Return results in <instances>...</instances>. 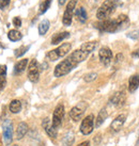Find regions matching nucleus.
Instances as JSON below:
<instances>
[{
    "label": "nucleus",
    "mask_w": 139,
    "mask_h": 146,
    "mask_svg": "<svg viewBox=\"0 0 139 146\" xmlns=\"http://www.w3.org/2000/svg\"><path fill=\"white\" fill-rule=\"evenodd\" d=\"M5 75H7V66L0 65V76H5Z\"/></svg>",
    "instance_id": "473e14b6"
},
{
    "label": "nucleus",
    "mask_w": 139,
    "mask_h": 146,
    "mask_svg": "<svg viewBox=\"0 0 139 146\" xmlns=\"http://www.w3.org/2000/svg\"><path fill=\"white\" fill-rule=\"evenodd\" d=\"M40 64L37 63V60H34L33 59L32 61L30 62V64H29V67H28V78L29 80L33 83H35V82L39 81V78H40Z\"/></svg>",
    "instance_id": "0eeeda50"
},
{
    "label": "nucleus",
    "mask_w": 139,
    "mask_h": 146,
    "mask_svg": "<svg viewBox=\"0 0 139 146\" xmlns=\"http://www.w3.org/2000/svg\"><path fill=\"white\" fill-rule=\"evenodd\" d=\"M27 65H28V59H24L18 61L14 66V74L15 75H21L25 69L27 68Z\"/></svg>",
    "instance_id": "a211bd4d"
},
{
    "label": "nucleus",
    "mask_w": 139,
    "mask_h": 146,
    "mask_svg": "<svg viewBox=\"0 0 139 146\" xmlns=\"http://www.w3.org/2000/svg\"><path fill=\"white\" fill-rule=\"evenodd\" d=\"M119 5H121V2L119 0H106V1H104L103 4L98 10V12H96V17L100 21L108 19V17L115 12V10L118 8Z\"/></svg>",
    "instance_id": "f03ea898"
},
{
    "label": "nucleus",
    "mask_w": 139,
    "mask_h": 146,
    "mask_svg": "<svg viewBox=\"0 0 139 146\" xmlns=\"http://www.w3.org/2000/svg\"><path fill=\"white\" fill-rule=\"evenodd\" d=\"M10 1H11V0H0V9H1V10H4V9L10 4Z\"/></svg>",
    "instance_id": "7c9ffc66"
},
{
    "label": "nucleus",
    "mask_w": 139,
    "mask_h": 146,
    "mask_svg": "<svg viewBox=\"0 0 139 146\" xmlns=\"http://www.w3.org/2000/svg\"><path fill=\"white\" fill-rule=\"evenodd\" d=\"M49 21L48 19H44V21H41V24L39 25V33H40V35H44L46 34V32L48 31L49 29Z\"/></svg>",
    "instance_id": "b1692460"
},
{
    "label": "nucleus",
    "mask_w": 139,
    "mask_h": 146,
    "mask_svg": "<svg viewBox=\"0 0 139 146\" xmlns=\"http://www.w3.org/2000/svg\"><path fill=\"white\" fill-rule=\"evenodd\" d=\"M133 56H134V57H137V58H139V48L137 49V50H136L135 52L133 53Z\"/></svg>",
    "instance_id": "c9c22d12"
},
{
    "label": "nucleus",
    "mask_w": 139,
    "mask_h": 146,
    "mask_svg": "<svg viewBox=\"0 0 139 146\" xmlns=\"http://www.w3.org/2000/svg\"><path fill=\"white\" fill-rule=\"evenodd\" d=\"M74 140H75V137H74L73 133H67L64 137V139H63V141H62V143H63V146H72L74 143Z\"/></svg>",
    "instance_id": "a878e982"
},
{
    "label": "nucleus",
    "mask_w": 139,
    "mask_h": 146,
    "mask_svg": "<svg viewBox=\"0 0 139 146\" xmlns=\"http://www.w3.org/2000/svg\"><path fill=\"white\" fill-rule=\"evenodd\" d=\"M138 36H139V31H133V32H131L128 34V37H132L134 40L138 38Z\"/></svg>",
    "instance_id": "72a5a7b5"
},
{
    "label": "nucleus",
    "mask_w": 139,
    "mask_h": 146,
    "mask_svg": "<svg viewBox=\"0 0 139 146\" xmlns=\"http://www.w3.org/2000/svg\"><path fill=\"white\" fill-rule=\"evenodd\" d=\"M63 117H64V106L62 105V104H59L56 107V109H55L53 114L51 124H53V126L55 128H59L61 126Z\"/></svg>",
    "instance_id": "1a4fd4ad"
},
{
    "label": "nucleus",
    "mask_w": 139,
    "mask_h": 146,
    "mask_svg": "<svg viewBox=\"0 0 139 146\" xmlns=\"http://www.w3.org/2000/svg\"><path fill=\"white\" fill-rule=\"evenodd\" d=\"M65 1H66V0H58V2H59V4H60V5H63V4L65 3Z\"/></svg>",
    "instance_id": "e433bc0d"
},
{
    "label": "nucleus",
    "mask_w": 139,
    "mask_h": 146,
    "mask_svg": "<svg viewBox=\"0 0 139 146\" xmlns=\"http://www.w3.org/2000/svg\"><path fill=\"white\" fill-rule=\"evenodd\" d=\"M125 121H126V115L125 114H120V115H118L112 121V123H111L110 130L112 132H118V131H120L121 128L123 127V125H124Z\"/></svg>",
    "instance_id": "f8f14e48"
},
{
    "label": "nucleus",
    "mask_w": 139,
    "mask_h": 146,
    "mask_svg": "<svg viewBox=\"0 0 139 146\" xmlns=\"http://www.w3.org/2000/svg\"><path fill=\"white\" fill-rule=\"evenodd\" d=\"M126 100V96H125V94L123 93V92H117L115 93L110 98V104L112 106H115V107H122L124 105V102Z\"/></svg>",
    "instance_id": "4468645a"
},
{
    "label": "nucleus",
    "mask_w": 139,
    "mask_h": 146,
    "mask_svg": "<svg viewBox=\"0 0 139 146\" xmlns=\"http://www.w3.org/2000/svg\"><path fill=\"white\" fill-rule=\"evenodd\" d=\"M76 3H77V0H71L67 3V5H66V9L64 11L63 17H62V23H63L64 26H70L72 24L73 13L74 10H75V7H76Z\"/></svg>",
    "instance_id": "6e6552de"
},
{
    "label": "nucleus",
    "mask_w": 139,
    "mask_h": 146,
    "mask_svg": "<svg viewBox=\"0 0 139 146\" xmlns=\"http://www.w3.org/2000/svg\"><path fill=\"white\" fill-rule=\"evenodd\" d=\"M138 88H139V75L138 74H135L128 80V91H130V93H134Z\"/></svg>",
    "instance_id": "2eb2a0df"
},
{
    "label": "nucleus",
    "mask_w": 139,
    "mask_h": 146,
    "mask_svg": "<svg viewBox=\"0 0 139 146\" xmlns=\"http://www.w3.org/2000/svg\"><path fill=\"white\" fill-rule=\"evenodd\" d=\"M70 36V32H60L55 34L53 37H51V44L53 45H57L59 43H61L62 41H64L65 38Z\"/></svg>",
    "instance_id": "6ab92c4d"
},
{
    "label": "nucleus",
    "mask_w": 139,
    "mask_h": 146,
    "mask_svg": "<svg viewBox=\"0 0 139 146\" xmlns=\"http://www.w3.org/2000/svg\"><path fill=\"white\" fill-rule=\"evenodd\" d=\"M116 21H117V24H118L119 31L127 28L128 25H130V19H128V17H127L126 15H124V14L119 15L118 18H116Z\"/></svg>",
    "instance_id": "dca6fc26"
},
{
    "label": "nucleus",
    "mask_w": 139,
    "mask_h": 146,
    "mask_svg": "<svg viewBox=\"0 0 139 146\" xmlns=\"http://www.w3.org/2000/svg\"><path fill=\"white\" fill-rule=\"evenodd\" d=\"M0 146H2V142H1V140H0Z\"/></svg>",
    "instance_id": "4c0bfd02"
},
{
    "label": "nucleus",
    "mask_w": 139,
    "mask_h": 146,
    "mask_svg": "<svg viewBox=\"0 0 139 146\" xmlns=\"http://www.w3.org/2000/svg\"><path fill=\"white\" fill-rule=\"evenodd\" d=\"M94 115L93 114H89L88 116L82 119V124H80V132L84 135H88V134L92 133L94 129Z\"/></svg>",
    "instance_id": "423d86ee"
},
{
    "label": "nucleus",
    "mask_w": 139,
    "mask_h": 146,
    "mask_svg": "<svg viewBox=\"0 0 139 146\" xmlns=\"http://www.w3.org/2000/svg\"><path fill=\"white\" fill-rule=\"evenodd\" d=\"M42 126H43V128L45 130V132L48 134L50 138H57V134H58V130L57 128H55L51 124V122L49 121L48 117H46L43 119V122H42Z\"/></svg>",
    "instance_id": "ddd939ff"
},
{
    "label": "nucleus",
    "mask_w": 139,
    "mask_h": 146,
    "mask_svg": "<svg viewBox=\"0 0 139 146\" xmlns=\"http://www.w3.org/2000/svg\"><path fill=\"white\" fill-rule=\"evenodd\" d=\"M76 17H77V19L82 24L84 23H86L87 19H88V15H87V12L85 8H79L77 9V11H76Z\"/></svg>",
    "instance_id": "4be33fe9"
},
{
    "label": "nucleus",
    "mask_w": 139,
    "mask_h": 146,
    "mask_svg": "<svg viewBox=\"0 0 139 146\" xmlns=\"http://www.w3.org/2000/svg\"><path fill=\"white\" fill-rule=\"evenodd\" d=\"M77 146H90V142H89V141H85V142L80 143V144Z\"/></svg>",
    "instance_id": "f704fd0d"
},
{
    "label": "nucleus",
    "mask_w": 139,
    "mask_h": 146,
    "mask_svg": "<svg viewBox=\"0 0 139 146\" xmlns=\"http://www.w3.org/2000/svg\"><path fill=\"white\" fill-rule=\"evenodd\" d=\"M12 146H18V145H12Z\"/></svg>",
    "instance_id": "58836bf2"
},
{
    "label": "nucleus",
    "mask_w": 139,
    "mask_h": 146,
    "mask_svg": "<svg viewBox=\"0 0 139 146\" xmlns=\"http://www.w3.org/2000/svg\"><path fill=\"white\" fill-rule=\"evenodd\" d=\"M13 24H14V26L16 27V28H19L21 26V17H15L14 19H13Z\"/></svg>",
    "instance_id": "2f4dec72"
},
{
    "label": "nucleus",
    "mask_w": 139,
    "mask_h": 146,
    "mask_svg": "<svg viewBox=\"0 0 139 146\" xmlns=\"http://www.w3.org/2000/svg\"><path fill=\"white\" fill-rule=\"evenodd\" d=\"M98 57H100V61L103 65L108 66L112 60V51L108 47H102L98 51Z\"/></svg>",
    "instance_id": "9d476101"
},
{
    "label": "nucleus",
    "mask_w": 139,
    "mask_h": 146,
    "mask_svg": "<svg viewBox=\"0 0 139 146\" xmlns=\"http://www.w3.org/2000/svg\"><path fill=\"white\" fill-rule=\"evenodd\" d=\"M89 54H90V53L85 51V50L82 48L73 51L69 57L66 58L65 60L61 61L56 67H55V70H53L55 77H57V78L63 77V76L70 74L80 62L85 61Z\"/></svg>",
    "instance_id": "f257e3e1"
},
{
    "label": "nucleus",
    "mask_w": 139,
    "mask_h": 146,
    "mask_svg": "<svg viewBox=\"0 0 139 146\" xmlns=\"http://www.w3.org/2000/svg\"><path fill=\"white\" fill-rule=\"evenodd\" d=\"M107 116H108V113H107L106 109L104 108V109H102L100 112H98V117H96V119H95V127H96V128L101 127V125L105 122V119L107 118Z\"/></svg>",
    "instance_id": "aec40b11"
},
{
    "label": "nucleus",
    "mask_w": 139,
    "mask_h": 146,
    "mask_svg": "<svg viewBox=\"0 0 139 146\" xmlns=\"http://www.w3.org/2000/svg\"><path fill=\"white\" fill-rule=\"evenodd\" d=\"M28 132V125L26 123L21 122L18 124L16 129V139L17 140H21L26 135V133Z\"/></svg>",
    "instance_id": "f3484780"
},
{
    "label": "nucleus",
    "mask_w": 139,
    "mask_h": 146,
    "mask_svg": "<svg viewBox=\"0 0 139 146\" xmlns=\"http://www.w3.org/2000/svg\"><path fill=\"white\" fill-rule=\"evenodd\" d=\"M13 140V127L12 123L10 121L3 124V141L5 143V145H11Z\"/></svg>",
    "instance_id": "9b49d317"
},
{
    "label": "nucleus",
    "mask_w": 139,
    "mask_h": 146,
    "mask_svg": "<svg viewBox=\"0 0 139 146\" xmlns=\"http://www.w3.org/2000/svg\"><path fill=\"white\" fill-rule=\"evenodd\" d=\"M72 48V45L70 43H63L62 45H60L58 48L53 49V50H50L47 54H46V58L48 59L49 61H57L60 58H63L64 56H66L69 51Z\"/></svg>",
    "instance_id": "7ed1b4c3"
},
{
    "label": "nucleus",
    "mask_w": 139,
    "mask_h": 146,
    "mask_svg": "<svg viewBox=\"0 0 139 146\" xmlns=\"http://www.w3.org/2000/svg\"><path fill=\"white\" fill-rule=\"evenodd\" d=\"M96 77H98V74L96 73H90V74H87L86 76L84 77V79H85L86 82H91L93 81V80H95Z\"/></svg>",
    "instance_id": "c85d7f7f"
},
{
    "label": "nucleus",
    "mask_w": 139,
    "mask_h": 146,
    "mask_svg": "<svg viewBox=\"0 0 139 146\" xmlns=\"http://www.w3.org/2000/svg\"><path fill=\"white\" fill-rule=\"evenodd\" d=\"M29 47H30V46H21L19 48L15 49V51H14L15 57L21 58L23 54H25V53L27 52V50H29Z\"/></svg>",
    "instance_id": "cd10ccee"
},
{
    "label": "nucleus",
    "mask_w": 139,
    "mask_h": 146,
    "mask_svg": "<svg viewBox=\"0 0 139 146\" xmlns=\"http://www.w3.org/2000/svg\"><path fill=\"white\" fill-rule=\"evenodd\" d=\"M87 108H88V104L86 102H78L77 105L73 107L71 111H70V116L73 119L74 122H78L80 121L84 113L86 112Z\"/></svg>",
    "instance_id": "20e7f679"
},
{
    "label": "nucleus",
    "mask_w": 139,
    "mask_h": 146,
    "mask_svg": "<svg viewBox=\"0 0 139 146\" xmlns=\"http://www.w3.org/2000/svg\"><path fill=\"white\" fill-rule=\"evenodd\" d=\"M9 109L12 113L16 114L18 112H21V102L18 100V99H14L10 102V106H9Z\"/></svg>",
    "instance_id": "412c9836"
},
{
    "label": "nucleus",
    "mask_w": 139,
    "mask_h": 146,
    "mask_svg": "<svg viewBox=\"0 0 139 146\" xmlns=\"http://www.w3.org/2000/svg\"><path fill=\"white\" fill-rule=\"evenodd\" d=\"M51 1L53 0H43V2L40 4V10H39L40 14H44L48 10L50 4H51Z\"/></svg>",
    "instance_id": "bb28decb"
},
{
    "label": "nucleus",
    "mask_w": 139,
    "mask_h": 146,
    "mask_svg": "<svg viewBox=\"0 0 139 146\" xmlns=\"http://www.w3.org/2000/svg\"><path fill=\"white\" fill-rule=\"evenodd\" d=\"M7 84V80H5V76H0V92L4 89V86Z\"/></svg>",
    "instance_id": "c756f323"
},
{
    "label": "nucleus",
    "mask_w": 139,
    "mask_h": 146,
    "mask_svg": "<svg viewBox=\"0 0 139 146\" xmlns=\"http://www.w3.org/2000/svg\"><path fill=\"white\" fill-rule=\"evenodd\" d=\"M96 45H98L96 42H87V43H85V44L82 45V47H80V48L84 49V50L87 51V52L91 53L94 49L96 48Z\"/></svg>",
    "instance_id": "393cba45"
},
{
    "label": "nucleus",
    "mask_w": 139,
    "mask_h": 146,
    "mask_svg": "<svg viewBox=\"0 0 139 146\" xmlns=\"http://www.w3.org/2000/svg\"><path fill=\"white\" fill-rule=\"evenodd\" d=\"M96 28L100 31H102V32L114 33L119 31L118 24H117L116 19H104V21H101V23H98L96 25Z\"/></svg>",
    "instance_id": "39448f33"
},
{
    "label": "nucleus",
    "mask_w": 139,
    "mask_h": 146,
    "mask_svg": "<svg viewBox=\"0 0 139 146\" xmlns=\"http://www.w3.org/2000/svg\"><path fill=\"white\" fill-rule=\"evenodd\" d=\"M8 37L10 41L17 42V41H21L23 35H21V33L19 32V31H17V30H10L8 33Z\"/></svg>",
    "instance_id": "5701e85b"
}]
</instances>
